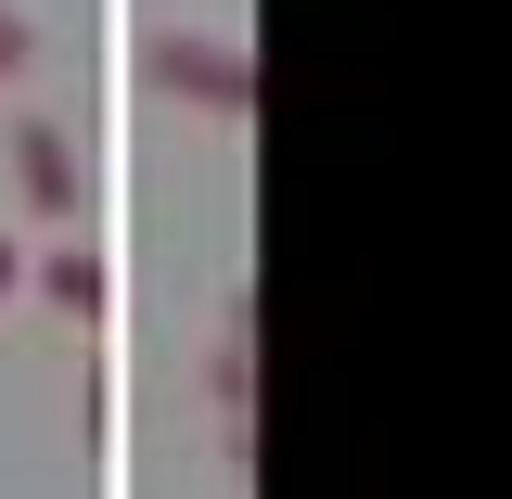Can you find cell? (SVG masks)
Wrapping results in <instances>:
<instances>
[{"label": "cell", "mask_w": 512, "mask_h": 499, "mask_svg": "<svg viewBox=\"0 0 512 499\" xmlns=\"http://www.w3.org/2000/svg\"><path fill=\"white\" fill-rule=\"evenodd\" d=\"M141 77H154L167 103H192V116H256V52H231V39L167 26V39H141Z\"/></svg>", "instance_id": "1"}, {"label": "cell", "mask_w": 512, "mask_h": 499, "mask_svg": "<svg viewBox=\"0 0 512 499\" xmlns=\"http://www.w3.org/2000/svg\"><path fill=\"white\" fill-rule=\"evenodd\" d=\"M13 192H26V205H39V218H77V141H64L52 116H13Z\"/></svg>", "instance_id": "2"}, {"label": "cell", "mask_w": 512, "mask_h": 499, "mask_svg": "<svg viewBox=\"0 0 512 499\" xmlns=\"http://www.w3.org/2000/svg\"><path fill=\"white\" fill-rule=\"evenodd\" d=\"M205 397H218V423H256V295H231V320H218V346H205Z\"/></svg>", "instance_id": "3"}, {"label": "cell", "mask_w": 512, "mask_h": 499, "mask_svg": "<svg viewBox=\"0 0 512 499\" xmlns=\"http://www.w3.org/2000/svg\"><path fill=\"white\" fill-rule=\"evenodd\" d=\"M39 295H52L64 320H90V308H103V256H90V244H52V256H39Z\"/></svg>", "instance_id": "4"}, {"label": "cell", "mask_w": 512, "mask_h": 499, "mask_svg": "<svg viewBox=\"0 0 512 499\" xmlns=\"http://www.w3.org/2000/svg\"><path fill=\"white\" fill-rule=\"evenodd\" d=\"M26 64H39V26H26V13L0 0V77H26Z\"/></svg>", "instance_id": "5"}, {"label": "cell", "mask_w": 512, "mask_h": 499, "mask_svg": "<svg viewBox=\"0 0 512 499\" xmlns=\"http://www.w3.org/2000/svg\"><path fill=\"white\" fill-rule=\"evenodd\" d=\"M13 282H26V256H13V244H0V295H13Z\"/></svg>", "instance_id": "6"}]
</instances>
